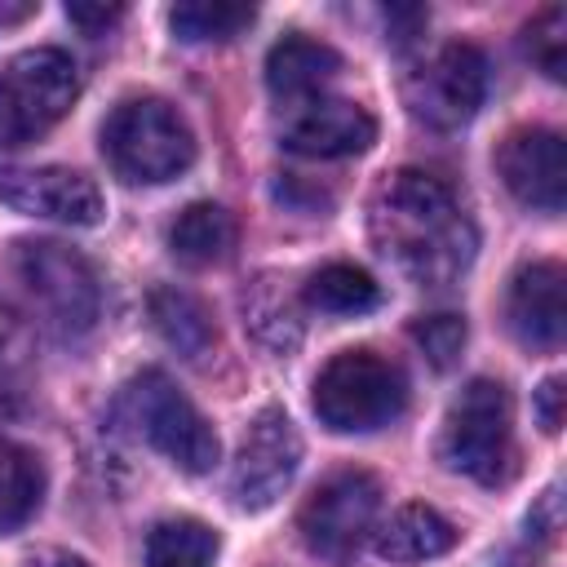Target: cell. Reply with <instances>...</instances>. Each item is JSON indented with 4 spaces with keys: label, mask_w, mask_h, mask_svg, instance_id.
<instances>
[{
    "label": "cell",
    "mask_w": 567,
    "mask_h": 567,
    "mask_svg": "<svg viewBox=\"0 0 567 567\" xmlns=\"http://www.w3.org/2000/svg\"><path fill=\"white\" fill-rule=\"evenodd\" d=\"M377 248L421 288L456 284L478 248L474 221L456 204L452 186L425 168H399L372 199Z\"/></svg>",
    "instance_id": "obj_1"
},
{
    "label": "cell",
    "mask_w": 567,
    "mask_h": 567,
    "mask_svg": "<svg viewBox=\"0 0 567 567\" xmlns=\"http://www.w3.org/2000/svg\"><path fill=\"white\" fill-rule=\"evenodd\" d=\"M315 416L337 434H372L403 416L408 377L377 350H341L315 377Z\"/></svg>",
    "instance_id": "obj_2"
},
{
    "label": "cell",
    "mask_w": 567,
    "mask_h": 567,
    "mask_svg": "<svg viewBox=\"0 0 567 567\" xmlns=\"http://www.w3.org/2000/svg\"><path fill=\"white\" fill-rule=\"evenodd\" d=\"M439 456L452 474H465L483 487L509 483L514 474V403L509 390L492 377H474L443 416Z\"/></svg>",
    "instance_id": "obj_3"
},
{
    "label": "cell",
    "mask_w": 567,
    "mask_h": 567,
    "mask_svg": "<svg viewBox=\"0 0 567 567\" xmlns=\"http://www.w3.org/2000/svg\"><path fill=\"white\" fill-rule=\"evenodd\" d=\"M102 155L124 182L159 186L195 164V133L164 97H128L102 124Z\"/></svg>",
    "instance_id": "obj_4"
},
{
    "label": "cell",
    "mask_w": 567,
    "mask_h": 567,
    "mask_svg": "<svg viewBox=\"0 0 567 567\" xmlns=\"http://www.w3.org/2000/svg\"><path fill=\"white\" fill-rule=\"evenodd\" d=\"M120 412L137 430V439H146L159 456H168L186 474H208L221 456L213 425L159 368H146L124 385Z\"/></svg>",
    "instance_id": "obj_5"
},
{
    "label": "cell",
    "mask_w": 567,
    "mask_h": 567,
    "mask_svg": "<svg viewBox=\"0 0 567 567\" xmlns=\"http://www.w3.org/2000/svg\"><path fill=\"white\" fill-rule=\"evenodd\" d=\"M80 75L62 49H27L0 71V155L49 133L75 102Z\"/></svg>",
    "instance_id": "obj_6"
},
{
    "label": "cell",
    "mask_w": 567,
    "mask_h": 567,
    "mask_svg": "<svg viewBox=\"0 0 567 567\" xmlns=\"http://www.w3.org/2000/svg\"><path fill=\"white\" fill-rule=\"evenodd\" d=\"M18 279L27 284L44 323H53L58 332L75 337V332H89L97 323L102 288H97L93 266L75 248H66L58 239L18 244Z\"/></svg>",
    "instance_id": "obj_7"
},
{
    "label": "cell",
    "mask_w": 567,
    "mask_h": 567,
    "mask_svg": "<svg viewBox=\"0 0 567 567\" xmlns=\"http://www.w3.org/2000/svg\"><path fill=\"white\" fill-rule=\"evenodd\" d=\"M377 509H381V483L368 470H337L306 496L297 514V532L310 554L341 563L363 545V536L377 523Z\"/></svg>",
    "instance_id": "obj_8"
},
{
    "label": "cell",
    "mask_w": 567,
    "mask_h": 567,
    "mask_svg": "<svg viewBox=\"0 0 567 567\" xmlns=\"http://www.w3.org/2000/svg\"><path fill=\"white\" fill-rule=\"evenodd\" d=\"M487 97V58L478 44H443L425 66H416L403 80L408 111L430 128H461L478 115Z\"/></svg>",
    "instance_id": "obj_9"
},
{
    "label": "cell",
    "mask_w": 567,
    "mask_h": 567,
    "mask_svg": "<svg viewBox=\"0 0 567 567\" xmlns=\"http://www.w3.org/2000/svg\"><path fill=\"white\" fill-rule=\"evenodd\" d=\"M297 465H301V434L292 416L284 408H261L239 439L230 496L244 509H270L297 478Z\"/></svg>",
    "instance_id": "obj_10"
},
{
    "label": "cell",
    "mask_w": 567,
    "mask_h": 567,
    "mask_svg": "<svg viewBox=\"0 0 567 567\" xmlns=\"http://www.w3.org/2000/svg\"><path fill=\"white\" fill-rule=\"evenodd\" d=\"M0 204L22 217H44L62 226H97L106 204L89 173L40 164V168H9L0 173Z\"/></svg>",
    "instance_id": "obj_11"
},
{
    "label": "cell",
    "mask_w": 567,
    "mask_h": 567,
    "mask_svg": "<svg viewBox=\"0 0 567 567\" xmlns=\"http://www.w3.org/2000/svg\"><path fill=\"white\" fill-rule=\"evenodd\" d=\"M496 173L505 190L536 208V213H563L567 204V146L554 128H514L496 151Z\"/></svg>",
    "instance_id": "obj_12"
},
{
    "label": "cell",
    "mask_w": 567,
    "mask_h": 567,
    "mask_svg": "<svg viewBox=\"0 0 567 567\" xmlns=\"http://www.w3.org/2000/svg\"><path fill=\"white\" fill-rule=\"evenodd\" d=\"M563 266L558 261H527L514 270L505 292V319L527 350H558L567 332V301H563Z\"/></svg>",
    "instance_id": "obj_13"
},
{
    "label": "cell",
    "mask_w": 567,
    "mask_h": 567,
    "mask_svg": "<svg viewBox=\"0 0 567 567\" xmlns=\"http://www.w3.org/2000/svg\"><path fill=\"white\" fill-rule=\"evenodd\" d=\"M377 142V120L346 97H319L306 102L288 128H284V146L292 155L306 159H346V155H363Z\"/></svg>",
    "instance_id": "obj_14"
},
{
    "label": "cell",
    "mask_w": 567,
    "mask_h": 567,
    "mask_svg": "<svg viewBox=\"0 0 567 567\" xmlns=\"http://www.w3.org/2000/svg\"><path fill=\"white\" fill-rule=\"evenodd\" d=\"M341 75V53L323 40H310L301 31L284 35L266 53V89L284 106H306L328 93V84Z\"/></svg>",
    "instance_id": "obj_15"
},
{
    "label": "cell",
    "mask_w": 567,
    "mask_h": 567,
    "mask_svg": "<svg viewBox=\"0 0 567 567\" xmlns=\"http://www.w3.org/2000/svg\"><path fill=\"white\" fill-rule=\"evenodd\" d=\"M372 545L385 563H425L439 558L456 545V527L434 509V505H399L377 532Z\"/></svg>",
    "instance_id": "obj_16"
},
{
    "label": "cell",
    "mask_w": 567,
    "mask_h": 567,
    "mask_svg": "<svg viewBox=\"0 0 567 567\" xmlns=\"http://www.w3.org/2000/svg\"><path fill=\"white\" fill-rule=\"evenodd\" d=\"M235 239H239L235 217H230L221 204H208V199L182 208L177 221L168 226V252H173L182 266H195V270L221 266V261L235 252Z\"/></svg>",
    "instance_id": "obj_17"
},
{
    "label": "cell",
    "mask_w": 567,
    "mask_h": 567,
    "mask_svg": "<svg viewBox=\"0 0 567 567\" xmlns=\"http://www.w3.org/2000/svg\"><path fill=\"white\" fill-rule=\"evenodd\" d=\"M151 323L182 359H204L217 341V328H213L204 301L182 292V288H155L151 292Z\"/></svg>",
    "instance_id": "obj_18"
},
{
    "label": "cell",
    "mask_w": 567,
    "mask_h": 567,
    "mask_svg": "<svg viewBox=\"0 0 567 567\" xmlns=\"http://www.w3.org/2000/svg\"><path fill=\"white\" fill-rule=\"evenodd\" d=\"M44 496V465L31 447L0 439V532L22 527Z\"/></svg>",
    "instance_id": "obj_19"
},
{
    "label": "cell",
    "mask_w": 567,
    "mask_h": 567,
    "mask_svg": "<svg viewBox=\"0 0 567 567\" xmlns=\"http://www.w3.org/2000/svg\"><path fill=\"white\" fill-rule=\"evenodd\" d=\"M257 9L252 4H230V0H182L168 9V27L186 44H226L252 27Z\"/></svg>",
    "instance_id": "obj_20"
},
{
    "label": "cell",
    "mask_w": 567,
    "mask_h": 567,
    "mask_svg": "<svg viewBox=\"0 0 567 567\" xmlns=\"http://www.w3.org/2000/svg\"><path fill=\"white\" fill-rule=\"evenodd\" d=\"M217 532L199 518H164L146 536V567H213Z\"/></svg>",
    "instance_id": "obj_21"
},
{
    "label": "cell",
    "mask_w": 567,
    "mask_h": 567,
    "mask_svg": "<svg viewBox=\"0 0 567 567\" xmlns=\"http://www.w3.org/2000/svg\"><path fill=\"white\" fill-rule=\"evenodd\" d=\"M306 301L323 315H363L381 301V288L368 270H359L350 261H332L306 279Z\"/></svg>",
    "instance_id": "obj_22"
},
{
    "label": "cell",
    "mask_w": 567,
    "mask_h": 567,
    "mask_svg": "<svg viewBox=\"0 0 567 567\" xmlns=\"http://www.w3.org/2000/svg\"><path fill=\"white\" fill-rule=\"evenodd\" d=\"M244 315H248V328L261 341H270L275 350H292L301 341L297 310H292V301L279 288H257L252 297H244Z\"/></svg>",
    "instance_id": "obj_23"
},
{
    "label": "cell",
    "mask_w": 567,
    "mask_h": 567,
    "mask_svg": "<svg viewBox=\"0 0 567 567\" xmlns=\"http://www.w3.org/2000/svg\"><path fill=\"white\" fill-rule=\"evenodd\" d=\"M523 49H527V58H532L549 80H563V75H567V9H563V4L540 9V13L523 27Z\"/></svg>",
    "instance_id": "obj_24"
},
{
    "label": "cell",
    "mask_w": 567,
    "mask_h": 567,
    "mask_svg": "<svg viewBox=\"0 0 567 567\" xmlns=\"http://www.w3.org/2000/svg\"><path fill=\"white\" fill-rule=\"evenodd\" d=\"M465 337H470V332H465V319H461V315H421V319L412 323V341L425 350V359H430L439 372L461 359Z\"/></svg>",
    "instance_id": "obj_25"
},
{
    "label": "cell",
    "mask_w": 567,
    "mask_h": 567,
    "mask_svg": "<svg viewBox=\"0 0 567 567\" xmlns=\"http://www.w3.org/2000/svg\"><path fill=\"white\" fill-rule=\"evenodd\" d=\"M425 22H430V13H425L421 4H390V9H385V40H390L394 49H408V44L425 31Z\"/></svg>",
    "instance_id": "obj_26"
},
{
    "label": "cell",
    "mask_w": 567,
    "mask_h": 567,
    "mask_svg": "<svg viewBox=\"0 0 567 567\" xmlns=\"http://www.w3.org/2000/svg\"><path fill=\"white\" fill-rule=\"evenodd\" d=\"M563 399H567L563 377H545L540 390L532 394V408H536V421H540L545 434H558L563 430Z\"/></svg>",
    "instance_id": "obj_27"
},
{
    "label": "cell",
    "mask_w": 567,
    "mask_h": 567,
    "mask_svg": "<svg viewBox=\"0 0 567 567\" xmlns=\"http://www.w3.org/2000/svg\"><path fill=\"white\" fill-rule=\"evenodd\" d=\"M66 18L84 31V35H102L106 27H115L124 18V4H89V0H71L66 4Z\"/></svg>",
    "instance_id": "obj_28"
},
{
    "label": "cell",
    "mask_w": 567,
    "mask_h": 567,
    "mask_svg": "<svg viewBox=\"0 0 567 567\" xmlns=\"http://www.w3.org/2000/svg\"><path fill=\"white\" fill-rule=\"evenodd\" d=\"M27 567H89V563L75 558V554H66V549H44V554H35Z\"/></svg>",
    "instance_id": "obj_29"
},
{
    "label": "cell",
    "mask_w": 567,
    "mask_h": 567,
    "mask_svg": "<svg viewBox=\"0 0 567 567\" xmlns=\"http://www.w3.org/2000/svg\"><path fill=\"white\" fill-rule=\"evenodd\" d=\"M35 9H40V4H31V0H18V4L0 0V27H18V22H27Z\"/></svg>",
    "instance_id": "obj_30"
}]
</instances>
